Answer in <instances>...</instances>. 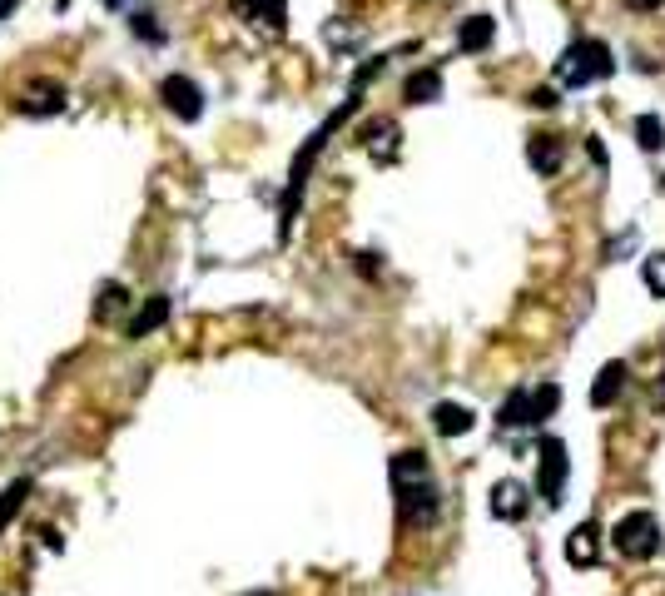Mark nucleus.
I'll return each instance as SVG.
<instances>
[{
  "instance_id": "obj_1",
  "label": "nucleus",
  "mask_w": 665,
  "mask_h": 596,
  "mask_svg": "<svg viewBox=\"0 0 665 596\" xmlns=\"http://www.w3.org/2000/svg\"><path fill=\"white\" fill-rule=\"evenodd\" d=\"M393 492H398L402 522H412V527L437 522V482H432V467L417 447L393 457Z\"/></svg>"
},
{
  "instance_id": "obj_2",
  "label": "nucleus",
  "mask_w": 665,
  "mask_h": 596,
  "mask_svg": "<svg viewBox=\"0 0 665 596\" xmlns=\"http://www.w3.org/2000/svg\"><path fill=\"white\" fill-rule=\"evenodd\" d=\"M358 95L363 90H353L348 100H343V110H333L328 120H323V130L308 140V145L298 149V159H293V169H288V194H283V219H278V239H288V229H293V214H298V204H303V184H308V169H313V159L323 154V145H328V135L358 110Z\"/></svg>"
},
{
  "instance_id": "obj_3",
  "label": "nucleus",
  "mask_w": 665,
  "mask_h": 596,
  "mask_svg": "<svg viewBox=\"0 0 665 596\" xmlns=\"http://www.w3.org/2000/svg\"><path fill=\"white\" fill-rule=\"evenodd\" d=\"M611 70H616V55H611L601 40H571V45L561 50V60H556V85L581 90V85H591V80H606Z\"/></svg>"
},
{
  "instance_id": "obj_4",
  "label": "nucleus",
  "mask_w": 665,
  "mask_h": 596,
  "mask_svg": "<svg viewBox=\"0 0 665 596\" xmlns=\"http://www.w3.org/2000/svg\"><path fill=\"white\" fill-rule=\"evenodd\" d=\"M611 542H616V552H621V557L646 562V557H656V552H661V522H656L651 512H626V517L611 527Z\"/></svg>"
},
{
  "instance_id": "obj_5",
  "label": "nucleus",
  "mask_w": 665,
  "mask_h": 596,
  "mask_svg": "<svg viewBox=\"0 0 665 596\" xmlns=\"http://www.w3.org/2000/svg\"><path fill=\"white\" fill-rule=\"evenodd\" d=\"M159 100H164V110H169L174 120H184V125H194V120L204 115V90H199L189 75H164V80H159Z\"/></svg>"
},
{
  "instance_id": "obj_6",
  "label": "nucleus",
  "mask_w": 665,
  "mask_h": 596,
  "mask_svg": "<svg viewBox=\"0 0 665 596\" xmlns=\"http://www.w3.org/2000/svg\"><path fill=\"white\" fill-rule=\"evenodd\" d=\"M566 467H571V457H566V443H561V438H541V477H536V497H541L546 507H556V502H561V487H566Z\"/></svg>"
},
{
  "instance_id": "obj_7",
  "label": "nucleus",
  "mask_w": 665,
  "mask_h": 596,
  "mask_svg": "<svg viewBox=\"0 0 665 596\" xmlns=\"http://www.w3.org/2000/svg\"><path fill=\"white\" fill-rule=\"evenodd\" d=\"M527 507H532V492H527L517 477H502V482H492L487 512H492L497 522H522V517H527Z\"/></svg>"
},
{
  "instance_id": "obj_8",
  "label": "nucleus",
  "mask_w": 665,
  "mask_h": 596,
  "mask_svg": "<svg viewBox=\"0 0 665 596\" xmlns=\"http://www.w3.org/2000/svg\"><path fill=\"white\" fill-rule=\"evenodd\" d=\"M15 110H20V115H60V110H65V85H55V80H35V85L20 90Z\"/></svg>"
},
{
  "instance_id": "obj_9",
  "label": "nucleus",
  "mask_w": 665,
  "mask_h": 596,
  "mask_svg": "<svg viewBox=\"0 0 665 596\" xmlns=\"http://www.w3.org/2000/svg\"><path fill=\"white\" fill-rule=\"evenodd\" d=\"M398 140H402L398 120H368V125H363V149H368L378 164H393V159H398Z\"/></svg>"
},
{
  "instance_id": "obj_10",
  "label": "nucleus",
  "mask_w": 665,
  "mask_h": 596,
  "mask_svg": "<svg viewBox=\"0 0 665 596\" xmlns=\"http://www.w3.org/2000/svg\"><path fill=\"white\" fill-rule=\"evenodd\" d=\"M566 562H571V567H596V562H601V527H596V522H581V527L566 537Z\"/></svg>"
},
{
  "instance_id": "obj_11",
  "label": "nucleus",
  "mask_w": 665,
  "mask_h": 596,
  "mask_svg": "<svg viewBox=\"0 0 665 596\" xmlns=\"http://www.w3.org/2000/svg\"><path fill=\"white\" fill-rule=\"evenodd\" d=\"M492 40H497V20L492 15H467L462 30H457V50L462 55H482V50H492Z\"/></svg>"
},
{
  "instance_id": "obj_12",
  "label": "nucleus",
  "mask_w": 665,
  "mask_h": 596,
  "mask_svg": "<svg viewBox=\"0 0 665 596\" xmlns=\"http://www.w3.org/2000/svg\"><path fill=\"white\" fill-rule=\"evenodd\" d=\"M527 159H532V169L541 179H551V174L561 169V159H566V145H561L556 135H532V140H527Z\"/></svg>"
},
{
  "instance_id": "obj_13",
  "label": "nucleus",
  "mask_w": 665,
  "mask_h": 596,
  "mask_svg": "<svg viewBox=\"0 0 665 596\" xmlns=\"http://www.w3.org/2000/svg\"><path fill=\"white\" fill-rule=\"evenodd\" d=\"M432 428H437L442 438H467V433L477 428V418H472V408H462V403H437V408H432Z\"/></svg>"
},
{
  "instance_id": "obj_14",
  "label": "nucleus",
  "mask_w": 665,
  "mask_h": 596,
  "mask_svg": "<svg viewBox=\"0 0 665 596\" xmlns=\"http://www.w3.org/2000/svg\"><path fill=\"white\" fill-rule=\"evenodd\" d=\"M621 388H626V363L616 358V363H606V368L596 373V383H591V408H611V403L621 398Z\"/></svg>"
},
{
  "instance_id": "obj_15",
  "label": "nucleus",
  "mask_w": 665,
  "mask_h": 596,
  "mask_svg": "<svg viewBox=\"0 0 665 596\" xmlns=\"http://www.w3.org/2000/svg\"><path fill=\"white\" fill-rule=\"evenodd\" d=\"M164 318H169V298H164V294H149L144 303H139V313L130 318V328H125V333H130V338H149V333H154Z\"/></svg>"
},
{
  "instance_id": "obj_16",
  "label": "nucleus",
  "mask_w": 665,
  "mask_h": 596,
  "mask_svg": "<svg viewBox=\"0 0 665 596\" xmlns=\"http://www.w3.org/2000/svg\"><path fill=\"white\" fill-rule=\"evenodd\" d=\"M402 95H407V105H432V100H442V75L437 70H417V75H407Z\"/></svg>"
},
{
  "instance_id": "obj_17",
  "label": "nucleus",
  "mask_w": 665,
  "mask_h": 596,
  "mask_svg": "<svg viewBox=\"0 0 665 596\" xmlns=\"http://www.w3.org/2000/svg\"><path fill=\"white\" fill-rule=\"evenodd\" d=\"M497 418H502V428H532V388H512Z\"/></svg>"
},
{
  "instance_id": "obj_18",
  "label": "nucleus",
  "mask_w": 665,
  "mask_h": 596,
  "mask_svg": "<svg viewBox=\"0 0 665 596\" xmlns=\"http://www.w3.org/2000/svg\"><path fill=\"white\" fill-rule=\"evenodd\" d=\"M30 492H35V482H30V477H15V482L0 492V532L20 517V507H25V497H30Z\"/></svg>"
},
{
  "instance_id": "obj_19",
  "label": "nucleus",
  "mask_w": 665,
  "mask_h": 596,
  "mask_svg": "<svg viewBox=\"0 0 665 596\" xmlns=\"http://www.w3.org/2000/svg\"><path fill=\"white\" fill-rule=\"evenodd\" d=\"M125 308H130V289H125V284H105V289H100V303H95V318H100V323H115Z\"/></svg>"
},
{
  "instance_id": "obj_20",
  "label": "nucleus",
  "mask_w": 665,
  "mask_h": 596,
  "mask_svg": "<svg viewBox=\"0 0 665 596\" xmlns=\"http://www.w3.org/2000/svg\"><path fill=\"white\" fill-rule=\"evenodd\" d=\"M636 145L646 149V154H661L665 149V125L656 115H641V120H636Z\"/></svg>"
},
{
  "instance_id": "obj_21",
  "label": "nucleus",
  "mask_w": 665,
  "mask_h": 596,
  "mask_svg": "<svg viewBox=\"0 0 665 596\" xmlns=\"http://www.w3.org/2000/svg\"><path fill=\"white\" fill-rule=\"evenodd\" d=\"M556 403H561V388H556V383H541V388L532 393V428L556 413Z\"/></svg>"
},
{
  "instance_id": "obj_22",
  "label": "nucleus",
  "mask_w": 665,
  "mask_h": 596,
  "mask_svg": "<svg viewBox=\"0 0 665 596\" xmlns=\"http://www.w3.org/2000/svg\"><path fill=\"white\" fill-rule=\"evenodd\" d=\"M641 279H646V289L656 298H665V254H646L641 259Z\"/></svg>"
},
{
  "instance_id": "obj_23",
  "label": "nucleus",
  "mask_w": 665,
  "mask_h": 596,
  "mask_svg": "<svg viewBox=\"0 0 665 596\" xmlns=\"http://www.w3.org/2000/svg\"><path fill=\"white\" fill-rule=\"evenodd\" d=\"M259 20H264V25L273 30V35H283V0H268V5H264V15H259Z\"/></svg>"
},
{
  "instance_id": "obj_24",
  "label": "nucleus",
  "mask_w": 665,
  "mask_h": 596,
  "mask_svg": "<svg viewBox=\"0 0 665 596\" xmlns=\"http://www.w3.org/2000/svg\"><path fill=\"white\" fill-rule=\"evenodd\" d=\"M134 35L139 40H164V30H154V15H144V10L134 15Z\"/></svg>"
},
{
  "instance_id": "obj_25",
  "label": "nucleus",
  "mask_w": 665,
  "mask_h": 596,
  "mask_svg": "<svg viewBox=\"0 0 665 596\" xmlns=\"http://www.w3.org/2000/svg\"><path fill=\"white\" fill-rule=\"evenodd\" d=\"M229 5H234V10L244 15V20H259V15H264V5H268V0H229Z\"/></svg>"
},
{
  "instance_id": "obj_26",
  "label": "nucleus",
  "mask_w": 665,
  "mask_h": 596,
  "mask_svg": "<svg viewBox=\"0 0 665 596\" xmlns=\"http://www.w3.org/2000/svg\"><path fill=\"white\" fill-rule=\"evenodd\" d=\"M532 105H536V110H556V90H551V85L532 90Z\"/></svg>"
},
{
  "instance_id": "obj_27",
  "label": "nucleus",
  "mask_w": 665,
  "mask_h": 596,
  "mask_svg": "<svg viewBox=\"0 0 665 596\" xmlns=\"http://www.w3.org/2000/svg\"><path fill=\"white\" fill-rule=\"evenodd\" d=\"M626 5H631V10H656L661 0H626Z\"/></svg>"
},
{
  "instance_id": "obj_28",
  "label": "nucleus",
  "mask_w": 665,
  "mask_h": 596,
  "mask_svg": "<svg viewBox=\"0 0 665 596\" xmlns=\"http://www.w3.org/2000/svg\"><path fill=\"white\" fill-rule=\"evenodd\" d=\"M15 5H20V0H0V20H5V15H10Z\"/></svg>"
},
{
  "instance_id": "obj_29",
  "label": "nucleus",
  "mask_w": 665,
  "mask_h": 596,
  "mask_svg": "<svg viewBox=\"0 0 665 596\" xmlns=\"http://www.w3.org/2000/svg\"><path fill=\"white\" fill-rule=\"evenodd\" d=\"M656 408H665V378H661V388H656Z\"/></svg>"
},
{
  "instance_id": "obj_30",
  "label": "nucleus",
  "mask_w": 665,
  "mask_h": 596,
  "mask_svg": "<svg viewBox=\"0 0 665 596\" xmlns=\"http://www.w3.org/2000/svg\"><path fill=\"white\" fill-rule=\"evenodd\" d=\"M55 5H60V10H65V5H70V0H55Z\"/></svg>"
},
{
  "instance_id": "obj_31",
  "label": "nucleus",
  "mask_w": 665,
  "mask_h": 596,
  "mask_svg": "<svg viewBox=\"0 0 665 596\" xmlns=\"http://www.w3.org/2000/svg\"><path fill=\"white\" fill-rule=\"evenodd\" d=\"M105 5H110V10H115V5H120V0H105Z\"/></svg>"
},
{
  "instance_id": "obj_32",
  "label": "nucleus",
  "mask_w": 665,
  "mask_h": 596,
  "mask_svg": "<svg viewBox=\"0 0 665 596\" xmlns=\"http://www.w3.org/2000/svg\"><path fill=\"white\" fill-rule=\"evenodd\" d=\"M249 596H273V592H249Z\"/></svg>"
}]
</instances>
